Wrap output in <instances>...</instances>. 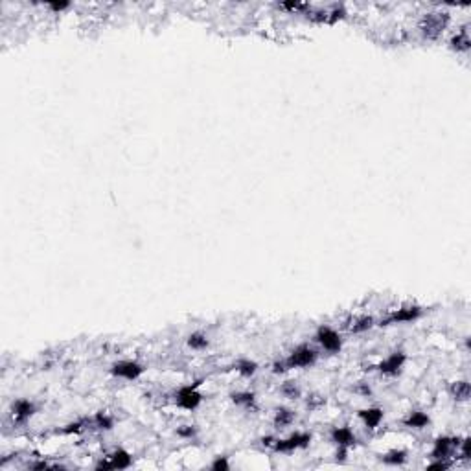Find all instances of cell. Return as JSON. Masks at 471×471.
Returning <instances> with one entry per match:
<instances>
[{
  "mask_svg": "<svg viewBox=\"0 0 471 471\" xmlns=\"http://www.w3.org/2000/svg\"><path fill=\"white\" fill-rule=\"evenodd\" d=\"M315 361H317V352L308 344H300L289 353L287 359L274 365V372H284V370L289 368H308V366L315 365Z\"/></svg>",
  "mask_w": 471,
  "mask_h": 471,
  "instance_id": "cell-1",
  "label": "cell"
},
{
  "mask_svg": "<svg viewBox=\"0 0 471 471\" xmlns=\"http://www.w3.org/2000/svg\"><path fill=\"white\" fill-rule=\"evenodd\" d=\"M81 427H83V422H76V423H70V425H66L65 432H80Z\"/></svg>",
  "mask_w": 471,
  "mask_h": 471,
  "instance_id": "cell-30",
  "label": "cell"
},
{
  "mask_svg": "<svg viewBox=\"0 0 471 471\" xmlns=\"http://www.w3.org/2000/svg\"><path fill=\"white\" fill-rule=\"evenodd\" d=\"M188 346L192 350H204L208 346V337L201 331H195V333H190L188 335Z\"/></svg>",
  "mask_w": 471,
  "mask_h": 471,
  "instance_id": "cell-19",
  "label": "cell"
},
{
  "mask_svg": "<svg viewBox=\"0 0 471 471\" xmlns=\"http://www.w3.org/2000/svg\"><path fill=\"white\" fill-rule=\"evenodd\" d=\"M210 467L214 471H229L230 464H229V460H227V457H217L216 460L210 464Z\"/></svg>",
  "mask_w": 471,
  "mask_h": 471,
  "instance_id": "cell-24",
  "label": "cell"
},
{
  "mask_svg": "<svg viewBox=\"0 0 471 471\" xmlns=\"http://www.w3.org/2000/svg\"><path fill=\"white\" fill-rule=\"evenodd\" d=\"M435 460L436 462L429 464L427 469H447V467H449V464L444 462V458H435Z\"/></svg>",
  "mask_w": 471,
  "mask_h": 471,
  "instance_id": "cell-28",
  "label": "cell"
},
{
  "mask_svg": "<svg viewBox=\"0 0 471 471\" xmlns=\"http://www.w3.org/2000/svg\"><path fill=\"white\" fill-rule=\"evenodd\" d=\"M357 416H359V420L365 423L366 427L375 429V427H379V423L383 422L385 410L379 409V407H368V409H361V410H359V412H357Z\"/></svg>",
  "mask_w": 471,
  "mask_h": 471,
  "instance_id": "cell-9",
  "label": "cell"
},
{
  "mask_svg": "<svg viewBox=\"0 0 471 471\" xmlns=\"http://www.w3.org/2000/svg\"><path fill=\"white\" fill-rule=\"evenodd\" d=\"M110 374L115 378L127 379V381H137L142 374H144V366L137 361L125 359V361H118L110 366Z\"/></svg>",
  "mask_w": 471,
  "mask_h": 471,
  "instance_id": "cell-4",
  "label": "cell"
},
{
  "mask_svg": "<svg viewBox=\"0 0 471 471\" xmlns=\"http://www.w3.org/2000/svg\"><path fill=\"white\" fill-rule=\"evenodd\" d=\"M330 436H331V442L337 444L339 447H346V449H348L350 445L355 444V435H353L350 427H333Z\"/></svg>",
  "mask_w": 471,
  "mask_h": 471,
  "instance_id": "cell-12",
  "label": "cell"
},
{
  "mask_svg": "<svg viewBox=\"0 0 471 471\" xmlns=\"http://www.w3.org/2000/svg\"><path fill=\"white\" fill-rule=\"evenodd\" d=\"M444 28V22H442L440 17H436V15H427V18H425V26H423V31L427 33L429 37H435L438 31Z\"/></svg>",
  "mask_w": 471,
  "mask_h": 471,
  "instance_id": "cell-18",
  "label": "cell"
},
{
  "mask_svg": "<svg viewBox=\"0 0 471 471\" xmlns=\"http://www.w3.org/2000/svg\"><path fill=\"white\" fill-rule=\"evenodd\" d=\"M133 464V457L125 449H116L107 457V460L98 464V469H127Z\"/></svg>",
  "mask_w": 471,
  "mask_h": 471,
  "instance_id": "cell-6",
  "label": "cell"
},
{
  "mask_svg": "<svg viewBox=\"0 0 471 471\" xmlns=\"http://www.w3.org/2000/svg\"><path fill=\"white\" fill-rule=\"evenodd\" d=\"M372 326H374V318H372V317H363V318H359L355 324H353L352 331H353V333H361V331L370 330Z\"/></svg>",
  "mask_w": 471,
  "mask_h": 471,
  "instance_id": "cell-23",
  "label": "cell"
},
{
  "mask_svg": "<svg viewBox=\"0 0 471 471\" xmlns=\"http://www.w3.org/2000/svg\"><path fill=\"white\" fill-rule=\"evenodd\" d=\"M282 392L286 394L287 398H298V394H300V390L295 387V383H291V381H289V383L284 385V387H282Z\"/></svg>",
  "mask_w": 471,
  "mask_h": 471,
  "instance_id": "cell-25",
  "label": "cell"
},
{
  "mask_svg": "<svg viewBox=\"0 0 471 471\" xmlns=\"http://www.w3.org/2000/svg\"><path fill=\"white\" fill-rule=\"evenodd\" d=\"M422 317V308L420 306H403V308L396 309L394 313H390L387 318H385L381 324H401V322H412L416 318Z\"/></svg>",
  "mask_w": 471,
  "mask_h": 471,
  "instance_id": "cell-7",
  "label": "cell"
},
{
  "mask_svg": "<svg viewBox=\"0 0 471 471\" xmlns=\"http://www.w3.org/2000/svg\"><path fill=\"white\" fill-rule=\"evenodd\" d=\"M11 414H13V418L17 420V422H26V420H30L31 416L35 414V405H33L30 400L21 398V400L13 401V405H11Z\"/></svg>",
  "mask_w": 471,
  "mask_h": 471,
  "instance_id": "cell-11",
  "label": "cell"
},
{
  "mask_svg": "<svg viewBox=\"0 0 471 471\" xmlns=\"http://www.w3.org/2000/svg\"><path fill=\"white\" fill-rule=\"evenodd\" d=\"M309 442H311V435L309 432H293L287 438L274 442V451H278V453H291V451L308 447Z\"/></svg>",
  "mask_w": 471,
  "mask_h": 471,
  "instance_id": "cell-2",
  "label": "cell"
},
{
  "mask_svg": "<svg viewBox=\"0 0 471 471\" xmlns=\"http://www.w3.org/2000/svg\"><path fill=\"white\" fill-rule=\"evenodd\" d=\"M469 44H471V41H469V35H467V30L458 31L457 35L451 39V48L457 50V52H467V50H469Z\"/></svg>",
  "mask_w": 471,
  "mask_h": 471,
  "instance_id": "cell-15",
  "label": "cell"
},
{
  "mask_svg": "<svg viewBox=\"0 0 471 471\" xmlns=\"http://www.w3.org/2000/svg\"><path fill=\"white\" fill-rule=\"evenodd\" d=\"M175 401L177 407H181V409L195 410L203 403V396H201V392L197 390L195 385H186V387L179 388V392L175 394Z\"/></svg>",
  "mask_w": 471,
  "mask_h": 471,
  "instance_id": "cell-3",
  "label": "cell"
},
{
  "mask_svg": "<svg viewBox=\"0 0 471 471\" xmlns=\"http://www.w3.org/2000/svg\"><path fill=\"white\" fill-rule=\"evenodd\" d=\"M407 355L403 352H392L388 357H385L383 361L378 365V370L383 375H396L401 372V368L405 366Z\"/></svg>",
  "mask_w": 471,
  "mask_h": 471,
  "instance_id": "cell-8",
  "label": "cell"
},
{
  "mask_svg": "<svg viewBox=\"0 0 471 471\" xmlns=\"http://www.w3.org/2000/svg\"><path fill=\"white\" fill-rule=\"evenodd\" d=\"M451 394H453V398L458 401L469 400V394H471L469 383H467V381H457V383H453V387H451Z\"/></svg>",
  "mask_w": 471,
  "mask_h": 471,
  "instance_id": "cell-17",
  "label": "cell"
},
{
  "mask_svg": "<svg viewBox=\"0 0 471 471\" xmlns=\"http://www.w3.org/2000/svg\"><path fill=\"white\" fill-rule=\"evenodd\" d=\"M469 445H471V440L469 438H464L462 442H458V447H460V451H462V457L466 458H469Z\"/></svg>",
  "mask_w": 471,
  "mask_h": 471,
  "instance_id": "cell-26",
  "label": "cell"
},
{
  "mask_svg": "<svg viewBox=\"0 0 471 471\" xmlns=\"http://www.w3.org/2000/svg\"><path fill=\"white\" fill-rule=\"evenodd\" d=\"M293 420H295V414L291 412V410L278 409L276 416H274V425H276V427H287V425H291Z\"/></svg>",
  "mask_w": 471,
  "mask_h": 471,
  "instance_id": "cell-20",
  "label": "cell"
},
{
  "mask_svg": "<svg viewBox=\"0 0 471 471\" xmlns=\"http://www.w3.org/2000/svg\"><path fill=\"white\" fill-rule=\"evenodd\" d=\"M94 423H96L98 429H103V431H109V429L115 427V420L112 416H109L107 412H98L94 416Z\"/></svg>",
  "mask_w": 471,
  "mask_h": 471,
  "instance_id": "cell-22",
  "label": "cell"
},
{
  "mask_svg": "<svg viewBox=\"0 0 471 471\" xmlns=\"http://www.w3.org/2000/svg\"><path fill=\"white\" fill-rule=\"evenodd\" d=\"M50 9H53V11H63V9H68L70 8V2H48Z\"/></svg>",
  "mask_w": 471,
  "mask_h": 471,
  "instance_id": "cell-27",
  "label": "cell"
},
{
  "mask_svg": "<svg viewBox=\"0 0 471 471\" xmlns=\"http://www.w3.org/2000/svg\"><path fill=\"white\" fill-rule=\"evenodd\" d=\"M453 447H458V440L457 438H449V436H440L436 438L435 445H432L431 457L432 458H447Z\"/></svg>",
  "mask_w": 471,
  "mask_h": 471,
  "instance_id": "cell-10",
  "label": "cell"
},
{
  "mask_svg": "<svg viewBox=\"0 0 471 471\" xmlns=\"http://www.w3.org/2000/svg\"><path fill=\"white\" fill-rule=\"evenodd\" d=\"M429 422H431V418H429V414L422 412V410H414V412H409V416H407V418L403 420V423H405L407 427H412V429H423V427H427Z\"/></svg>",
  "mask_w": 471,
  "mask_h": 471,
  "instance_id": "cell-13",
  "label": "cell"
},
{
  "mask_svg": "<svg viewBox=\"0 0 471 471\" xmlns=\"http://www.w3.org/2000/svg\"><path fill=\"white\" fill-rule=\"evenodd\" d=\"M234 368H236V372L241 374L243 378H251V375H254L256 372H258V365H256V361H251V359H239V361L234 365Z\"/></svg>",
  "mask_w": 471,
  "mask_h": 471,
  "instance_id": "cell-14",
  "label": "cell"
},
{
  "mask_svg": "<svg viewBox=\"0 0 471 471\" xmlns=\"http://www.w3.org/2000/svg\"><path fill=\"white\" fill-rule=\"evenodd\" d=\"M381 460H383L385 464H388V466H400V464H403L407 460V451L392 449V451H388V453H385L383 457H381Z\"/></svg>",
  "mask_w": 471,
  "mask_h": 471,
  "instance_id": "cell-16",
  "label": "cell"
},
{
  "mask_svg": "<svg viewBox=\"0 0 471 471\" xmlns=\"http://www.w3.org/2000/svg\"><path fill=\"white\" fill-rule=\"evenodd\" d=\"M177 435H179V436H184V438H190V436H194V435H195V429H192L190 425H184L182 429H179V431H177Z\"/></svg>",
  "mask_w": 471,
  "mask_h": 471,
  "instance_id": "cell-29",
  "label": "cell"
},
{
  "mask_svg": "<svg viewBox=\"0 0 471 471\" xmlns=\"http://www.w3.org/2000/svg\"><path fill=\"white\" fill-rule=\"evenodd\" d=\"M230 398H232V401L236 403V405H243V407H251L252 403H254V394L252 392H234V394H230Z\"/></svg>",
  "mask_w": 471,
  "mask_h": 471,
  "instance_id": "cell-21",
  "label": "cell"
},
{
  "mask_svg": "<svg viewBox=\"0 0 471 471\" xmlns=\"http://www.w3.org/2000/svg\"><path fill=\"white\" fill-rule=\"evenodd\" d=\"M315 341H317L326 352H331V353L341 352V348H343V339H341V335L330 326L318 328L317 335H315Z\"/></svg>",
  "mask_w": 471,
  "mask_h": 471,
  "instance_id": "cell-5",
  "label": "cell"
}]
</instances>
